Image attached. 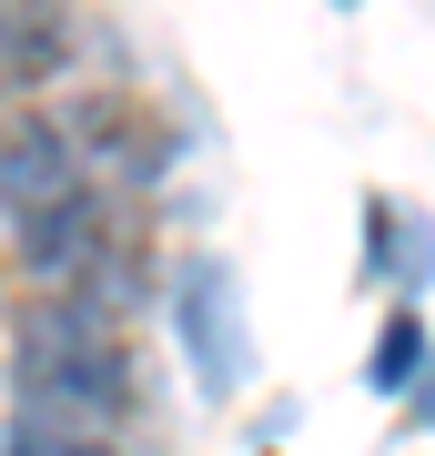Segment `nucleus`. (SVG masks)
Returning <instances> with one entry per match:
<instances>
[{"instance_id":"f257e3e1","label":"nucleus","mask_w":435,"mask_h":456,"mask_svg":"<svg viewBox=\"0 0 435 456\" xmlns=\"http://www.w3.org/2000/svg\"><path fill=\"white\" fill-rule=\"evenodd\" d=\"M20 395H31V416L92 426V436L112 416H132L142 375H132L112 284H51V305L31 314V335H20Z\"/></svg>"},{"instance_id":"f03ea898","label":"nucleus","mask_w":435,"mask_h":456,"mask_svg":"<svg viewBox=\"0 0 435 456\" xmlns=\"http://www.w3.org/2000/svg\"><path fill=\"white\" fill-rule=\"evenodd\" d=\"M81 183H92V173H81L71 122H51V112H41V122H31V112L0 122V233L31 224V213H51L61 193H81Z\"/></svg>"},{"instance_id":"7ed1b4c3","label":"nucleus","mask_w":435,"mask_h":456,"mask_svg":"<svg viewBox=\"0 0 435 456\" xmlns=\"http://www.w3.org/2000/svg\"><path fill=\"white\" fill-rule=\"evenodd\" d=\"M61 122H71V142H81V152H101V163L132 173V183H152L162 163H173L162 122H152V112H132V102H92V112H61Z\"/></svg>"},{"instance_id":"20e7f679","label":"nucleus","mask_w":435,"mask_h":456,"mask_svg":"<svg viewBox=\"0 0 435 456\" xmlns=\"http://www.w3.org/2000/svg\"><path fill=\"white\" fill-rule=\"evenodd\" d=\"M182 335H193V365L213 375V386H233L243 375V325H233V284L213 274H182Z\"/></svg>"},{"instance_id":"39448f33","label":"nucleus","mask_w":435,"mask_h":456,"mask_svg":"<svg viewBox=\"0 0 435 456\" xmlns=\"http://www.w3.org/2000/svg\"><path fill=\"white\" fill-rule=\"evenodd\" d=\"M61 71V0H0V82Z\"/></svg>"},{"instance_id":"423d86ee","label":"nucleus","mask_w":435,"mask_h":456,"mask_svg":"<svg viewBox=\"0 0 435 456\" xmlns=\"http://www.w3.org/2000/svg\"><path fill=\"white\" fill-rule=\"evenodd\" d=\"M365 264H375V274H395V284H425L435 233H425L405 203H365Z\"/></svg>"},{"instance_id":"0eeeda50","label":"nucleus","mask_w":435,"mask_h":456,"mask_svg":"<svg viewBox=\"0 0 435 456\" xmlns=\"http://www.w3.org/2000/svg\"><path fill=\"white\" fill-rule=\"evenodd\" d=\"M375 386H385V395H405V386H415V375H425V325H415V305H395L385 314V345H375Z\"/></svg>"},{"instance_id":"6e6552de","label":"nucleus","mask_w":435,"mask_h":456,"mask_svg":"<svg viewBox=\"0 0 435 456\" xmlns=\"http://www.w3.org/2000/svg\"><path fill=\"white\" fill-rule=\"evenodd\" d=\"M0 456H122V446H101L92 426H51V416H20Z\"/></svg>"},{"instance_id":"1a4fd4ad","label":"nucleus","mask_w":435,"mask_h":456,"mask_svg":"<svg viewBox=\"0 0 435 456\" xmlns=\"http://www.w3.org/2000/svg\"><path fill=\"white\" fill-rule=\"evenodd\" d=\"M405 395H415V416L435 426V365H425V386H405Z\"/></svg>"}]
</instances>
